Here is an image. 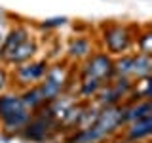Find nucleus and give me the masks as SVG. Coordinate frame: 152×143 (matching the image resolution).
Here are the masks:
<instances>
[{
	"mask_svg": "<svg viewBox=\"0 0 152 143\" xmlns=\"http://www.w3.org/2000/svg\"><path fill=\"white\" fill-rule=\"evenodd\" d=\"M126 124V107L108 105L95 114L91 124L80 128L66 139V143H101L104 137L112 136Z\"/></svg>",
	"mask_w": 152,
	"mask_h": 143,
	"instance_id": "obj_1",
	"label": "nucleus"
},
{
	"mask_svg": "<svg viewBox=\"0 0 152 143\" xmlns=\"http://www.w3.org/2000/svg\"><path fill=\"white\" fill-rule=\"evenodd\" d=\"M31 118V109L23 103L21 95H0V122L6 132H19Z\"/></svg>",
	"mask_w": 152,
	"mask_h": 143,
	"instance_id": "obj_2",
	"label": "nucleus"
},
{
	"mask_svg": "<svg viewBox=\"0 0 152 143\" xmlns=\"http://www.w3.org/2000/svg\"><path fill=\"white\" fill-rule=\"evenodd\" d=\"M57 126H59V124H57L55 116L44 105V107L36 109V114H32V116L28 118V122L25 124V128H23V136L31 141H46L48 137L57 130Z\"/></svg>",
	"mask_w": 152,
	"mask_h": 143,
	"instance_id": "obj_3",
	"label": "nucleus"
},
{
	"mask_svg": "<svg viewBox=\"0 0 152 143\" xmlns=\"http://www.w3.org/2000/svg\"><path fill=\"white\" fill-rule=\"evenodd\" d=\"M114 78V61L107 54H95L86 61L82 69V80H91L103 88Z\"/></svg>",
	"mask_w": 152,
	"mask_h": 143,
	"instance_id": "obj_4",
	"label": "nucleus"
},
{
	"mask_svg": "<svg viewBox=\"0 0 152 143\" xmlns=\"http://www.w3.org/2000/svg\"><path fill=\"white\" fill-rule=\"evenodd\" d=\"M65 84H66V71L63 67L48 69V73L40 80V84H38V90H40L42 97H44V103H50L53 99L61 97V92H63Z\"/></svg>",
	"mask_w": 152,
	"mask_h": 143,
	"instance_id": "obj_5",
	"label": "nucleus"
},
{
	"mask_svg": "<svg viewBox=\"0 0 152 143\" xmlns=\"http://www.w3.org/2000/svg\"><path fill=\"white\" fill-rule=\"evenodd\" d=\"M104 46L110 54H124L131 46V35L126 27L122 25H108L103 31Z\"/></svg>",
	"mask_w": 152,
	"mask_h": 143,
	"instance_id": "obj_6",
	"label": "nucleus"
},
{
	"mask_svg": "<svg viewBox=\"0 0 152 143\" xmlns=\"http://www.w3.org/2000/svg\"><path fill=\"white\" fill-rule=\"evenodd\" d=\"M131 80L129 78H118V80H110L107 86H103L101 92H99V103L103 107H108V105H118V101L124 97V95L129 94L131 90Z\"/></svg>",
	"mask_w": 152,
	"mask_h": 143,
	"instance_id": "obj_7",
	"label": "nucleus"
},
{
	"mask_svg": "<svg viewBox=\"0 0 152 143\" xmlns=\"http://www.w3.org/2000/svg\"><path fill=\"white\" fill-rule=\"evenodd\" d=\"M48 73V63L46 61H31V63H21L15 71V78L19 84H34L44 78Z\"/></svg>",
	"mask_w": 152,
	"mask_h": 143,
	"instance_id": "obj_8",
	"label": "nucleus"
},
{
	"mask_svg": "<svg viewBox=\"0 0 152 143\" xmlns=\"http://www.w3.org/2000/svg\"><path fill=\"white\" fill-rule=\"evenodd\" d=\"M28 38V31L23 27H15L12 29V31L8 32V36H4L2 40V50H0V57H4V59H8L10 55L13 54V50L21 44V42H25Z\"/></svg>",
	"mask_w": 152,
	"mask_h": 143,
	"instance_id": "obj_9",
	"label": "nucleus"
},
{
	"mask_svg": "<svg viewBox=\"0 0 152 143\" xmlns=\"http://www.w3.org/2000/svg\"><path fill=\"white\" fill-rule=\"evenodd\" d=\"M152 71V61L148 54H137L131 55V71H129V78H137V80H145L148 78Z\"/></svg>",
	"mask_w": 152,
	"mask_h": 143,
	"instance_id": "obj_10",
	"label": "nucleus"
},
{
	"mask_svg": "<svg viewBox=\"0 0 152 143\" xmlns=\"http://www.w3.org/2000/svg\"><path fill=\"white\" fill-rule=\"evenodd\" d=\"M152 132V118L146 116V118H141V120H135V122H129V128L126 132V139L127 141H142L150 136Z\"/></svg>",
	"mask_w": 152,
	"mask_h": 143,
	"instance_id": "obj_11",
	"label": "nucleus"
},
{
	"mask_svg": "<svg viewBox=\"0 0 152 143\" xmlns=\"http://www.w3.org/2000/svg\"><path fill=\"white\" fill-rule=\"evenodd\" d=\"M34 52H36V44L31 38H27L25 42H21V44L13 50V54L10 55L6 61L8 63H27V61L34 55Z\"/></svg>",
	"mask_w": 152,
	"mask_h": 143,
	"instance_id": "obj_12",
	"label": "nucleus"
},
{
	"mask_svg": "<svg viewBox=\"0 0 152 143\" xmlns=\"http://www.w3.org/2000/svg\"><path fill=\"white\" fill-rule=\"evenodd\" d=\"M150 113H152V107H150L148 99L137 101L135 105H131V107H126V124L141 120V118H146V116H150Z\"/></svg>",
	"mask_w": 152,
	"mask_h": 143,
	"instance_id": "obj_13",
	"label": "nucleus"
},
{
	"mask_svg": "<svg viewBox=\"0 0 152 143\" xmlns=\"http://www.w3.org/2000/svg\"><path fill=\"white\" fill-rule=\"evenodd\" d=\"M21 99H23V103L27 105L31 111H36V109H40V107H44V97H42V94H40V90H38V86H32V88H28L25 94L21 95Z\"/></svg>",
	"mask_w": 152,
	"mask_h": 143,
	"instance_id": "obj_14",
	"label": "nucleus"
},
{
	"mask_svg": "<svg viewBox=\"0 0 152 143\" xmlns=\"http://www.w3.org/2000/svg\"><path fill=\"white\" fill-rule=\"evenodd\" d=\"M89 52H91V44H89L88 38H82V36L74 38V40L70 42V46H69V55L76 57V59H78V57L89 55Z\"/></svg>",
	"mask_w": 152,
	"mask_h": 143,
	"instance_id": "obj_15",
	"label": "nucleus"
},
{
	"mask_svg": "<svg viewBox=\"0 0 152 143\" xmlns=\"http://www.w3.org/2000/svg\"><path fill=\"white\" fill-rule=\"evenodd\" d=\"M66 21L65 17H55V19H48V21L42 23V27H57V25H63Z\"/></svg>",
	"mask_w": 152,
	"mask_h": 143,
	"instance_id": "obj_16",
	"label": "nucleus"
},
{
	"mask_svg": "<svg viewBox=\"0 0 152 143\" xmlns=\"http://www.w3.org/2000/svg\"><path fill=\"white\" fill-rule=\"evenodd\" d=\"M6 82H8V74H6V71H4L2 67H0V90H2L4 86H6Z\"/></svg>",
	"mask_w": 152,
	"mask_h": 143,
	"instance_id": "obj_17",
	"label": "nucleus"
},
{
	"mask_svg": "<svg viewBox=\"0 0 152 143\" xmlns=\"http://www.w3.org/2000/svg\"><path fill=\"white\" fill-rule=\"evenodd\" d=\"M2 40H4V35L0 32V50H2Z\"/></svg>",
	"mask_w": 152,
	"mask_h": 143,
	"instance_id": "obj_18",
	"label": "nucleus"
}]
</instances>
